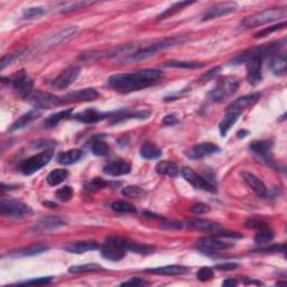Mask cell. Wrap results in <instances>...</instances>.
I'll use <instances>...</instances> for the list:
<instances>
[{
    "mask_svg": "<svg viewBox=\"0 0 287 287\" xmlns=\"http://www.w3.org/2000/svg\"><path fill=\"white\" fill-rule=\"evenodd\" d=\"M162 77V71L156 69H145L131 73L115 74L108 78V84L110 88L117 92L130 93L155 84Z\"/></svg>",
    "mask_w": 287,
    "mask_h": 287,
    "instance_id": "1",
    "label": "cell"
},
{
    "mask_svg": "<svg viewBox=\"0 0 287 287\" xmlns=\"http://www.w3.org/2000/svg\"><path fill=\"white\" fill-rule=\"evenodd\" d=\"M265 55L262 52V47H253L247 50L246 52L239 55L233 61L234 64H241L246 63L247 80L250 84L257 85L262 80V60Z\"/></svg>",
    "mask_w": 287,
    "mask_h": 287,
    "instance_id": "2",
    "label": "cell"
},
{
    "mask_svg": "<svg viewBox=\"0 0 287 287\" xmlns=\"http://www.w3.org/2000/svg\"><path fill=\"white\" fill-rule=\"evenodd\" d=\"M287 14V9L284 8H272V9H266L261 13L254 14L246 17L241 22L240 26L243 29L254 28V27L264 26L266 24L280 21L281 18H285Z\"/></svg>",
    "mask_w": 287,
    "mask_h": 287,
    "instance_id": "3",
    "label": "cell"
},
{
    "mask_svg": "<svg viewBox=\"0 0 287 287\" xmlns=\"http://www.w3.org/2000/svg\"><path fill=\"white\" fill-rule=\"evenodd\" d=\"M182 41L179 38L172 37V38H165L162 39V41H157L152 43L147 46L141 47V49H138L135 52L129 53L127 57H125V62H137V61H144L147 60V58L154 56V55L159 52V51H163L165 49H168V47H172L174 45H178L179 43Z\"/></svg>",
    "mask_w": 287,
    "mask_h": 287,
    "instance_id": "4",
    "label": "cell"
},
{
    "mask_svg": "<svg viewBox=\"0 0 287 287\" xmlns=\"http://www.w3.org/2000/svg\"><path fill=\"white\" fill-rule=\"evenodd\" d=\"M239 80L235 77L227 76L220 78L217 84L208 94L209 99L213 102H223L237 92Z\"/></svg>",
    "mask_w": 287,
    "mask_h": 287,
    "instance_id": "5",
    "label": "cell"
},
{
    "mask_svg": "<svg viewBox=\"0 0 287 287\" xmlns=\"http://www.w3.org/2000/svg\"><path fill=\"white\" fill-rule=\"evenodd\" d=\"M128 241L120 237H109L101 246L102 257L110 261H119L124 259L128 251Z\"/></svg>",
    "mask_w": 287,
    "mask_h": 287,
    "instance_id": "6",
    "label": "cell"
},
{
    "mask_svg": "<svg viewBox=\"0 0 287 287\" xmlns=\"http://www.w3.org/2000/svg\"><path fill=\"white\" fill-rule=\"evenodd\" d=\"M54 152L52 149H49V151H44L39 153L37 155H34L24 160V162L19 165V171H21L24 175H33L34 173L41 170L47 164L51 162V159L53 158Z\"/></svg>",
    "mask_w": 287,
    "mask_h": 287,
    "instance_id": "7",
    "label": "cell"
},
{
    "mask_svg": "<svg viewBox=\"0 0 287 287\" xmlns=\"http://www.w3.org/2000/svg\"><path fill=\"white\" fill-rule=\"evenodd\" d=\"M31 213V208L17 200L2 198L0 201V214L5 218L18 219Z\"/></svg>",
    "mask_w": 287,
    "mask_h": 287,
    "instance_id": "8",
    "label": "cell"
},
{
    "mask_svg": "<svg viewBox=\"0 0 287 287\" xmlns=\"http://www.w3.org/2000/svg\"><path fill=\"white\" fill-rule=\"evenodd\" d=\"M30 104L36 109H51L63 104V98L55 96L50 92L36 91L29 97Z\"/></svg>",
    "mask_w": 287,
    "mask_h": 287,
    "instance_id": "9",
    "label": "cell"
},
{
    "mask_svg": "<svg viewBox=\"0 0 287 287\" xmlns=\"http://www.w3.org/2000/svg\"><path fill=\"white\" fill-rule=\"evenodd\" d=\"M10 83L19 96L23 98H29L33 93L34 82L24 70L19 71L10 78Z\"/></svg>",
    "mask_w": 287,
    "mask_h": 287,
    "instance_id": "10",
    "label": "cell"
},
{
    "mask_svg": "<svg viewBox=\"0 0 287 287\" xmlns=\"http://www.w3.org/2000/svg\"><path fill=\"white\" fill-rule=\"evenodd\" d=\"M181 174H182L183 178L185 179L192 186L196 188V190L208 191V192H211V193H214L215 192L214 185H212L210 182H208L203 176L196 174L192 168L183 167L182 170H181Z\"/></svg>",
    "mask_w": 287,
    "mask_h": 287,
    "instance_id": "11",
    "label": "cell"
},
{
    "mask_svg": "<svg viewBox=\"0 0 287 287\" xmlns=\"http://www.w3.org/2000/svg\"><path fill=\"white\" fill-rule=\"evenodd\" d=\"M238 9V3L235 1H226L220 2L217 5L210 7L209 9L204 11L202 16V21H211V19H215L225 16L228 14L234 13Z\"/></svg>",
    "mask_w": 287,
    "mask_h": 287,
    "instance_id": "12",
    "label": "cell"
},
{
    "mask_svg": "<svg viewBox=\"0 0 287 287\" xmlns=\"http://www.w3.org/2000/svg\"><path fill=\"white\" fill-rule=\"evenodd\" d=\"M196 247L202 251H212V253H215V251L219 250H228L234 248L235 245L234 243L220 240V239L214 237H203L196 241Z\"/></svg>",
    "mask_w": 287,
    "mask_h": 287,
    "instance_id": "13",
    "label": "cell"
},
{
    "mask_svg": "<svg viewBox=\"0 0 287 287\" xmlns=\"http://www.w3.org/2000/svg\"><path fill=\"white\" fill-rule=\"evenodd\" d=\"M80 72L81 69L78 66H71V68L64 70L54 78L52 85L55 89H66L77 80Z\"/></svg>",
    "mask_w": 287,
    "mask_h": 287,
    "instance_id": "14",
    "label": "cell"
},
{
    "mask_svg": "<svg viewBox=\"0 0 287 287\" xmlns=\"http://www.w3.org/2000/svg\"><path fill=\"white\" fill-rule=\"evenodd\" d=\"M99 97V93L93 88H86L70 92L63 97V104H71V102H85L93 101Z\"/></svg>",
    "mask_w": 287,
    "mask_h": 287,
    "instance_id": "15",
    "label": "cell"
},
{
    "mask_svg": "<svg viewBox=\"0 0 287 287\" xmlns=\"http://www.w3.org/2000/svg\"><path fill=\"white\" fill-rule=\"evenodd\" d=\"M259 98H261V94L259 93H251L248 94V96H243L238 98L237 100H235L234 102L228 105L227 108V112H235L241 115V112L243 110L248 109L251 105H254L256 102L258 101Z\"/></svg>",
    "mask_w": 287,
    "mask_h": 287,
    "instance_id": "16",
    "label": "cell"
},
{
    "mask_svg": "<svg viewBox=\"0 0 287 287\" xmlns=\"http://www.w3.org/2000/svg\"><path fill=\"white\" fill-rule=\"evenodd\" d=\"M65 226V222L57 217H44L35 223L33 230L35 233H47V231L56 230L58 228Z\"/></svg>",
    "mask_w": 287,
    "mask_h": 287,
    "instance_id": "17",
    "label": "cell"
},
{
    "mask_svg": "<svg viewBox=\"0 0 287 287\" xmlns=\"http://www.w3.org/2000/svg\"><path fill=\"white\" fill-rule=\"evenodd\" d=\"M131 171V165L124 159L112 160L104 166V172L110 176L127 175Z\"/></svg>",
    "mask_w": 287,
    "mask_h": 287,
    "instance_id": "18",
    "label": "cell"
},
{
    "mask_svg": "<svg viewBox=\"0 0 287 287\" xmlns=\"http://www.w3.org/2000/svg\"><path fill=\"white\" fill-rule=\"evenodd\" d=\"M220 151V148L217 145L212 143H203L200 145H196L191 151L187 152V157L190 159H201L203 157L214 154Z\"/></svg>",
    "mask_w": 287,
    "mask_h": 287,
    "instance_id": "19",
    "label": "cell"
},
{
    "mask_svg": "<svg viewBox=\"0 0 287 287\" xmlns=\"http://www.w3.org/2000/svg\"><path fill=\"white\" fill-rule=\"evenodd\" d=\"M241 175L243 181H245V183L259 196V198H265V196H267V187L265 185V183L262 182L261 179L249 172H243Z\"/></svg>",
    "mask_w": 287,
    "mask_h": 287,
    "instance_id": "20",
    "label": "cell"
},
{
    "mask_svg": "<svg viewBox=\"0 0 287 287\" xmlns=\"http://www.w3.org/2000/svg\"><path fill=\"white\" fill-rule=\"evenodd\" d=\"M110 116H111V113H104L98 111L96 109L90 108L80 113H78V115L74 116V118H76L78 121H81V123L83 124H96L99 123V121L107 119Z\"/></svg>",
    "mask_w": 287,
    "mask_h": 287,
    "instance_id": "21",
    "label": "cell"
},
{
    "mask_svg": "<svg viewBox=\"0 0 287 287\" xmlns=\"http://www.w3.org/2000/svg\"><path fill=\"white\" fill-rule=\"evenodd\" d=\"M66 251L72 254H84L88 251L97 250L101 248L100 245L96 241H78V242H70L68 245L63 247Z\"/></svg>",
    "mask_w": 287,
    "mask_h": 287,
    "instance_id": "22",
    "label": "cell"
},
{
    "mask_svg": "<svg viewBox=\"0 0 287 287\" xmlns=\"http://www.w3.org/2000/svg\"><path fill=\"white\" fill-rule=\"evenodd\" d=\"M249 149L255 155H258L266 160H269V156L272 155L273 143L269 140H256L249 145Z\"/></svg>",
    "mask_w": 287,
    "mask_h": 287,
    "instance_id": "23",
    "label": "cell"
},
{
    "mask_svg": "<svg viewBox=\"0 0 287 287\" xmlns=\"http://www.w3.org/2000/svg\"><path fill=\"white\" fill-rule=\"evenodd\" d=\"M146 273L154 275H166V276H175V275H184L188 273V269L184 266L170 265L163 267H156V268H148L145 270Z\"/></svg>",
    "mask_w": 287,
    "mask_h": 287,
    "instance_id": "24",
    "label": "cell"
},
{
    "mask_svg": "<svg viewBox=\"0 0 287 287\" xmlns=\"http://www.w3.org/2000/svg\"><path fill=\"white\" fill-rule=\"evenodd\" d=\"M286 54L276 52L270 55L269 68L276 76H284L286 73Z\"/></svg>",
    "mask_w": 287,
    "mask_h": 287,
    "instance_id": "25",
    "label": "cell"
},
{
    "mask_svg": "<svg viewBox=\"0 0 287 287\" xmlns=\"http://www.w3.org/2000/svg\"><path fill=\"white\" fill-rule=\"evenodd\" d=\"M50 247L46 245H34L26 247V248L19 249L17 251H14L10 255L8 254V256L15 257V258H22V257H30V256H36V255L45 253L46 250H49Z\"/></svg>",
    "mask_w": 287,
    "mask_h": 287,
    "instance_id": "26",
    "label": "cell"
},
{
    "mask_svg": "<svg viewBox=\"0 0 287 287\" xmlns=\"http://www.w3.org/2000/svg\"><path fill=\"white\" fill-rule=\"evenodd\" d=\"M187 226L191 229L199 231H213L220 228L219 223L206 219H190L187 221Z\"/></svg>",
    "mask_w": 287,
    "mask_h": 287,
    "instance_id": "27",
    "label": "cell"
},
{
    "mask_svg": "<svg viewBox=\"0 0 287 287\" xmlns=\"http://www.w3.org/2000/svg\"><path fill=\"white\" fill-rule=\"evenodd\" d=\"M39 116H41V111H39L38 109L35 108L33 110H30V111L25 113V115H23L19 119L16 120L15 123L11 125L10 130L15 131V130H19V129L25 128L27 125H29L31 123V121L37 119Z\"/></svg>",
    "mask_w": 287,
    "mask_h": 287,
    "instance_id": "28",
    "label": "cell"
},
{
    "mask_svg": "<svg viewBox=\"0 0 287 287\" xmlns=\"http://www.w3.org/2000/svg\"><path fill=\"white\" fill-rule=\"evenodd\" d=\"M155 171L158 175H165L168 178H176L180 174V168L178 165L168 160H163L156 165Z\"/></svg>",
    "mask_w": 287,
    "mask_h": 287,
    "instance_id": "29",
    "label": "cell"
},
{
    "mask_svg": "<svg viewBox=\"0 0 287 287\" xmlns=\"http://www.w3.org/2000/svg\"><path fill=\"white\" fill-rule=\"evenodd\" d=\"M77 30H78V28L76 26L68 27V28H64V29H62L60 31H57V33H55L53 36H51L50 38H47L46 43L50 46H54L56 44H60V43L68 41L69 38L72 37L73 35L77 33Z\"/></svg>",
    "mask_w": 287,
    "mask_h": 287,
    "instance_id": "30",
    "label": "cell"
},
{
    "mask_svg": "<svg viewBox=\"0 0 287 287\" xmlns=\"http://www.w3.org/2000/svg\"><path fill=\"white\" fill-rule=\"evenodd\" d=\"M83 156V152L81 149H71L58 155L57 162L62 165H71L78 162Z\"/></svg>",
    "mask_w": 287,
    "mask_h": 287,
    "instance_id": "31",
    "label": "cell"
},
{
    "mask_svg": "<svg viewBox=\"0 0 287 287\" xmlns=\"http://www.w3.org/2000/svg\"><path fill=\"white\" fill-rule=\"evenodd\" d=\"M240 115L235 112H226V116L223 117L221 123L219 125V130L221 137H226L228 131L233 128V126L237 123Z\"/></svg>",
    "mask_w": 287,
    "mask_h": 287,
    "instance_id": "32",
    "label": "cell"
},
{
    "mask_svg": "<svg viewBox=\"0 0 287 287\" xmlns=\"http://www.w3.org/2000/svg\"><path fill=\"white\" fill-rule=\"evenodd\" d=\"M72 112H73V109H65V110H63V111L54 113V115L50 116L44 121V127L45 128L56 127L60 121L64 120V119H68L69 117H71V115H72Z\"/></svg>",
    "mask_w": 287,
    "mask_h": 287,
    "instance_id": "33",
    "label": "cell"
},
{
    "mask_svg": "<svg viewBox=\"0 0 287 287\" xmlns=\"http://www.w3.org/2000/svg\"><path fill=\"white\" fill-rule=\"evenodd\" d=\"M140 156L145 159H156L162 156V151L153 143H145L140 148Z\"/></svg>",
    "mask_w": 287,
    "mask_h": 287,
    "instance_id": "34",
    "label": "cell"
},
{
    "mask_svg": "<svg viewBox=\"0 0 287 287\" xmlns=\"http://www.w3.org/2000/svg\"><path fill=\"white\" fill-rule=\"evenodd\" d=\"M69 178V172L66 170H63V168H57V170H54L47 175L46 182L50 184L51 186H56L58 184L64 182V181Z\"/></svg>",
    "mask_w": 287,
    "mask_h": 287,
    "instance_id": "35",
    "label": "cell"
},
{
    "mask_svg": "<svg viewBox=\"0 0 287 287\" xmlns=\"http://www.w3.org/2000/svg\"><path fill=\"white\" fill-rule=\"evenodd\" d=\"M203 63L199 62H187V61H168L163 64V68H175V69H185L195 70L203 68Z\"/></svg>",
    "mask_w": 287,
    "mask_h": 287,
    "instance_id": "36",
    "label": "cell"
},
{
    "mask_svg": "<svg viewBox=\"0 0 287 287\" xmlns=\"http://www.w3.org/2000/svg\"><path fill=\"white\" fill-rule=\"evenodd\" d=\"M193 3H195V2L194 1H180V2H176L173 6H171L170 8H167L166 10H164L162 14L157 16V19H158V21H160V19H165V18L171 17V16L175 15L176 13H179V11H181V10H183L185 7L193 5Z\"/></svg>",
    "mask_w": 287,
    "mask_h": 287,
    "instance_id": "37",
    "label": "cell"
},
{
    "mask_svg": "<svg viewBox=\"0 0 287 287\" xmlns=\"http://www.w3.org/2000/svg\"><path fill=\"white\" fill-rule=\"evenodd\" d=\"M274 239V233L273 230H270L268 227L264 228V229H261L258 230V233L255 235V242L257 243V245H267V243H269Z\"/></svg>",
    "mask_w": 287,
    "mask_h": 287,
    "instance_id": "38",
    "label": "cell"
},
{
    "mask_svg": "<svg viewBox=\"0 0 287 287\" xmlns=\"http://www.w3.org/2000/svg\"><path fill=\"white\" fill-rule=\"evenodd\" d=\"M101 269H102V267L98 264H85V265L71 266L69 268V272L72 274H81V273L99 272V270Z\"/></svg>",
    "mask_w": 287,
    "mask_h": 287,
    "instance_id": "39",
    "label": "cell"
},
{
    "mask_svg": "<svg viewBox=\"0 0 287 287\" xmlns=\"http://www.w3.org/2000/svg\"><path fill=\"white\" fill-rule=\"evenodd\" d=\"M113 211L119 212V213H137V209L132 204L125 201H117L111 204Z\"/></svg>",
    "mask_w": 287,
    "mask_h": 287,
    "instance_id": "40",
    "label": "cell"
},
{
    "mask_svg": "<svg viewBox=\"0 0 287 287\" xmlns=\"http://www.w3.org/2000/svg\"><path fill=\"white\" fill-rule=\"evenodd\" d=\"M91 152H92L93 155L104 157V156L109 155L110 148L108 146V144H105L104 141H102V140L99 139V140L94 141V143L92 144Z\"/></svg>",
    "mask_w": 287,
    "mask_h": 287,
    "instance_id": "41",
    "label": "cell"
},
{
    "mask_svg": "<svg viewBox=\"0 0 287 287\" xmlns=\"http://www.w3.org/2000/svg\"><path fill=\"white\" fill-rule=\"evenodd\" d=\"M128 250L132 251V253L136 254H151L154 251V247L148 246V245H143V243L139 242H132V241H128Z\"/></svg>",
    "mask_w": 287,
    "mask_h": 287,
    "instance_id": "42",
    "label": "cell"
},
{
    "mask_svg": "<svg viewBox=\"0 0 287 287\" xmlns=\"http://www.w3.org/2000/svg\"><path fill=\"white\" fill-rule=\"evenodd\" d=\"M123 194L127 198H132V199H140L145 196V191L143 188L136 185H129L123 188Z\"/></svg>",
    "mask_w": 287,
    "mask_h": 287,
    "instance_id": "43",
    "label": "cell"
},
{
    "mask_svg": "<svg viewBox=\"0 0 287 287\" xmlns=\"http://www.w3.org/2000/svg\"><path fill=\"white\" fill-rule=\"evenodd\" d=\"M285 26H286V22H283V23L277 24V25L266 27V28L261 29V31H258V33L255 34V38H264L266 36H269L270 34L275 33V31L285 28Z\"/></svg>",
    "mask_w": 287,
    "mask_h": 287,
    "instance_id": "44",
    "label": "cell"
},
{
    "mask_svg": "<svg viewBox=\"0 0 287 287\" xmlns=\"http://www.w3.org/2000/svg\"><path fill=\"white\" fill-rule=\"evenodd\" d=\"M105 185H108V183L105 182L104 180H102L100 178H96V179L90 180L89 182H86L84 184V188H85V191H88V192H94V191L100 190V188L102 187H104Z\"/></svg>",
    "mask_w": 287,
    "mask_h": 287,
    "instance_id": "45",
    "label": "cell"
},
{
    "mask_svg": "<svg viewBox=\"0 0 287 287\" xmlns=\"http://www.w3.org/2000/svg\"><path fill=\"white\" fill-rule=\"evenodd\" d=\"M45 13L46 10L43 7H29L23 11V17L25 19H33L41 17Z\"/></svg>",
    "mask_w": 287,
    "mask_h": 287,
    "instance_id": "46",
    "label": "cell"
},
{
    "mask_svg": "<svg viewBox=\"0 0 287 287\" xmlns=\"http://www.w3.org/2000/svg\"><path fill=\"white\" fill-rule=\"evenodd\" d=\"M74 191L71 186H63L62 188H58L56 191V198L62 202H68L73 198Z\"/></svg>",
    "mask_w": 287,
    "mask_h": 287,
    "instance_id": "47",
    "label": "cell"
},
{
    "mask_svg": "<svg viewBox=\"0 0 287 287\" xmlns=\"http://www.w3.org/2000/svg\"><path fill=\"white\" fill-rule=\"evenodd\" d=\"M24 53V50H19V51H16V52L11 53V54H8L6 56H3L1 58V63H0V69L1 71L5 70L7 66H9L10 64H13V62L16 60V58L21 56V55Z\"/></svg>",
    "mask_w": 287,
    "mask_h": 287,
    "instance_id": "48",
    "label": "cell"
},
{
    "mask_svg": "<svg viewBox=\"0 0 287 287\" xmlns=\"http://www.w3.org/2000/svg\"><path fill=\"white\" fill-rule=\"evenodd\" d=\"M196 278L201 282H207L213 278V269L210 267H202L199 269V272L196 273Z\"/></svg>",
    "mask_w": 287,
    "mask_h": 287,
    "instance_id": "49",
    "label": "cell"
},
{
    "mask_svg": "<svg viewBox=\"0 0 287 287\" xmlns=\"http://www.w3.org/2000/svg\"><path fill=\"white\" fill-rule=\"evenodd\" d=\"M53 277H38V278H31V280L18 283V285H47L52 282Z\"/></svg>",
    "mask_w": 287,
    "mask_h": 287,
    "instance_id": "50",
    "label": "cell"
},
{
    "mask_svg": "<svg viewBox=\"0 0 287 287\" xmlns=\"http://www.w3.org/2000/svg\"><path fill=\"white\" fill-rule=\"evenodd\" d=\"M220 71H221V66H215V68L210 70L209 72H207L206 74H203V76L201 78H200L199 82L201 84L206 83V82H209L210 80H212V78L218 76V73L220 72Z\"/></svg>",
    "mask_w": 287,
    "mask_h": 287,
    "instance_id": "51",
    "label": "cell"
},
{
    "mask_svg": "<svg viewBox=\"0 0 287 287\" xmlns=\"http://www.w3.org/2000/svg\"><path fill=\"white\" fill-rule=\"evenodd\" d=\"M246 226L248 228H251V229H257V230L264 229V228L268 227L265 221H262V220H259V219H249L248 221L246 222Z\"/></svg>",
    "mask_w": 287,
    "mask_h": 287,
    "instance_id": "52",
    "label": "cell"
},
{
    "mask_svg": "<svg viewBox=\"0 0 287 287\" xmlns=\"http://www.w3.org/2000/svg\"><path fill=\"white\" fill-rule=\"evenodd\" d=\"M286 250V246L285 245H274L270 247H267V248H262L259 249V253L262 254H276V253H285Z\"/></svg>",
    "mask_w": 287,
    "mask_h": 287,
    "instance_id": "53",
    "label": "cell"
},
{
    "mask_svg": "<svg viewBox=\"0 0 287 287\" xmlns=\"http://www.w3.org/2000/svg\"><path fill=\"white\" fill-rule=\"evenodd\" d=\"M146 285H149V282L140 277H133L127 282L121 283V286H146Z\"/></svg>",
    "mask_w": 287,
    "mask_h": 287,
    "instance_id": "54",
    "label": "cell"
},
{
    "mask_svg": "<svg viewBox=\"0 0 287 287\" xmlns=\"http://www.w3.org/2000/svg\"><path fill=\"white\" fill-rule=\"evenodd\" d=\"M190 211L194 214L207 213V212L210 211V207L208 206V204H204V203H198V204H194L193 207H191Z\"/></svg>",
    "mask_w": 287,
    "mask_h": 287,
    "instance_id": "55",
    "label": "cell"
},
{
    "mask_svg": "<svg viewBox=\"0 0 287 287\" xmlns=\"http://www.w3.org/2000/svg\"><path fill=\"white\" fill-rule=\"evenodd\" d=\"M90 2H73V3H69L68 6H65V7H62L61 8V13H63V14H65V13H70V11H72V10H76V9H78V8H82L83 6H85V5H89Z\"/></svg>",
    "mask_w": 287,
    "mask_h": 287,
    "instance_id": "56",
    "label": "cell"
},
{
    "mask_svg": "<svg viewBox=\"0 0 287 287\" xmlns=\"http://www.w3.org/2000/svg\"><path fill=\"white\" fill-rule=\"evenodd\" d=\"M238 268V264L235 262H225V264H219L215 266V269L221 270V272H229V270H235Z\"/></svg>",
    "mask_w": 287,
    "mask_h": 287,
    "instance_id": "57",
    "label": "cell"
},
{
    "mask_svg": "<svg viewBox=\"0 0 287 287\" xmlns=\"http://www.w3.org/2000/svg\"><path fill=\"white\" fill-rule=\"evenodd\" d=\"M56 143L54 140H49V139H43V140H37L35 143V147H47V146H55Z\"/></svg>",
    "mask_w": 287,
    "mask_h": 287,
    "instance_id": "58",
    "label": "cell"
},
{
    "mask_svg": "<svg viewBox=\"0 0 287 287\" xmlns=\"http://www.w3.org/2000/svg\"><path fill=\"white\" fill-rule=\"evenodd\" d=\"M178 123H179L178 118H176L174 115H168L163 119V124L166 125V126H173V125H175Z\"/></svg>",
    "mask_w": 287,
    "mask_h": 287,
    "instance_id": "59",
    "label": "cell"
},
{
    "mask_svg": "<svg viewBox=\"0 0 287 287\" xmlns=\"http://www.w3.org/2000/svg\"><path fill=\"white\" fill-rule=\"evenodd\" d=\"M223 286L226 287H233V286H237L238 285V281L235 280V278H228L225 282L222 283Z\"/></svg>",
    "mask_w": 287,
    "mask_h": 287,
    "instance_id": "60",
    "label": "cell"
},
{
    "mask_svg": "<svg viewBox=\"0 0 287 287\" xmlns=\"http://www.w3.org/2000/svg\"><path fill=\"white\" fill-rule=\"evenodd\" d=\"M219 237H229V238H241V235H238L237 233H220L218 234Z\"/></svg>",
    "mask_w": 287,
    "mask_h": 287,
    "instance_id": "61",
    "label": "cell"
},
{
    "mask_svg": "<svg viewBox=\"0 0 287 287\" xmlns=\"http://www.w3.org/2000/svg\"><path fill=\"white\" fill-rule=\"evenodd\" d=\"M248 131L247 130H242V131H239L238 132V138H243V137H246L247 135H248Z\"/></svg>",
    "mask_w": 287,
    "mask_h": 287,
    "instance_id": "62",
    "label": "cell"
},
{
    "mask_svg": "<svg viewBox=\"0 0 287 287\" xmlns=\"http://www.w3.org/2000/svg\"><path fill=\"white\" fill-rule=\"evenodd\" d=\"M44 206H50V208H55V207H56V204L50 203V202H44Z\"/></svg>",
    "mask_w": 287,
    "mask_h": 287,
    "instance_id": "63",
    "label": "cell"
}]
</instances>
